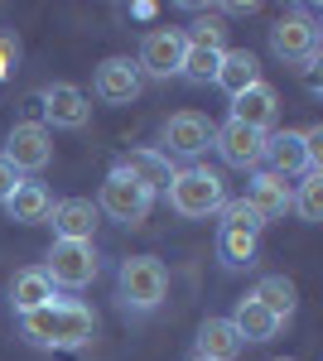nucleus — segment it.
<instances>
[{
	"instance_id": "nucleus-1",
	"label": "nucleus",
	"mask_w": 323,
	"mask_h": 361,
	"mask_svg": "<svg viewBox=\"0 0 323 361\" xmlns=\"http://www.w3.org/2000/svg\"><path fill=\"white\" fill-rule=\"evenodd\" d=\"M92 333H97V313L78 299H54L20 318V337L44 352H78L92 342Z\"/></svg>"
},
{
	"instance_id": "nucleus-2",
	"label": "nucleus",
	"mask_w": 323,
	"mask_h": 361,
	"mask_svg": "<svg viewBox=\"0 0 323 361\" xmlns=\"http://www.w3.org/2000/svg\"><path fill=\"white\" fill-rule=\"evenodd\" d=\"M164 193H169V207H174L179 217H193V222L227 207V183H222V173H213V169H203V164L179 169Z\"/></svg>"
},
{
	"instance_id": "nucleus-3",
	"label": "nucleus",
	"mask_w": 323,
	"mask_h": 361,
	"mask_svg": "<svg viewBox=\"0 0 323 361\" xmlns=\"http://www.w3.org/2000/svg\"><path fill=\"white\" fill-rule=\"evenodd\" d=\"M116 294H121V304H126V308L150 313V308L164 304V294H169V275H164V265L155 260V255H131V260H121Z\"/></svg>"
},
{
	"instance_id": "nucleus-4",
	"label": "nucleus",
	"mask_w": 323,
	"mask_h": 361,
	"mask_svg": "<svg viewBox=\"0 0 323 361\" xmlns=\"http://www.w3.org/2000/svg\"><path fill=\"white\" fill-rule=\"evenodd\" d=\"M97 270H102V260H97L92 241H54L49 265H44V275H49L54 289H87L97 279Z\"/></svg>"
},
{
	"instance_id": "nucleus-5",
	"label": "nucleus",
	"mask_w": 323,
	"mask_h": 361,
	"mask_svg": "<svg viewBox=\"0 0 323 361\" xmlns=\"http://www.w3.org/2000/svg\"><path fill=\"white\" fill-rule=\"evenodd\" d=\"M150 202H155V193H145L131 173L111 169L107 183H102V197H97V212H107L111 222H121V226H140L150 217Z\"/></svg>"
},
{
	"instance_id": "nucleus-6",
	"label": "nucleus",
	"mask_w": 323,
	"mask_h": 361,
	"mask_svg": "<svg viewBox=\"0 0 323 361\" xmlns=\"http://www.w3.org/2000/svg\"><path fill=\"white\" fill-rule=\"evenodd\" d=\"M0 154L15 164V173H39V169H49V159H54V135H49L44 121H15V130H10Z\"/></svg>"
},
{
	"instance_id": "nucleus-7",
	"label": "nucleus",
	"mask_w": 323,
	"mask_h": 361,
	"mask_svg": "<svg viewBox=\"0 0 323 361\" xmlns=\"http://www.w3.org/2000/svg\"><path fill=\"white\" fill-rule=\"evenodd\" d=\"M270 49L285 58V63L309 68V63H319V25L309 15H285L280 25L270 29Z\"/></svg>"
},
{
	"instance_id": "nucleus-8",
	"label": "nucleus",
	"mask_w": 323,
	"mask_h": 361,
	"mask_svg": "<svg viewBox=\"0 0 323 361\" xmlns=\"http://www.w3.org/2000/svg\"><path fill=\"white\" fill-rule=\"evenodd\" d=\"M213 121H208V116H198V111H179V116H169V121H164V159H169V154H179V159H198V154H203V149H208V145H213Z\"/></svg>"
},
{
	"instance_id": "nucleus-9",
	"label": "nucleus",
	"mask_w": 323,
	"mask_h": 361,
	"mask_svg": "<svg viewBox=\"0 0 323 361\" xmlns=\"http://www.w3.org/2000/svg\"><path fill=\"white\" fill-rule=\"evenodd\" d=\"M179 63H184V34H179V29L160 25V29H150V34L140 39V58H135L140 73H150V78H174Z\"/></svg>"
},
{
	"instance_id": "nucleus-10",
	"label": "nucleus",
	"mask_w": 323,
	"mask_h": 361,
	"mask_svg": "<svg viewBox=\"0 0 323 361\" xmlns=\"http://www.w3.org/2000/svg\"><path fill=\"white\" fill-rule=\"evenodd\" d=\"M39 102H44V121L54 130H82L92 121V106H87L82 87H73V82H49L39 92Z\"/></svg>"
},
{
	"instance_id": "nucleus-11",
	"label": "nucleus",
	"mask_w": 323,
	"mask_h": 361,
	"mask_svg": "<svg viewBox=\"0 0 323 361\" xmlns=\"http://www.w3.org/2000/svg\"><path fill=\"white\" fill-rule=\"evenodd\" d=\"M213 145H217V154H222V164H232V169H261V154H266V135L242 126V121L217 126Z\"/></svg>"
},
{
	"instance_id": "nucleus-12",
	"label": "nucleus",
	"mask_w": 323,
	"mask_h": 361,
	"mask_svg": "<svg viewBox=\"0 0 323 361\" xmlns=\"http://www.w3.org/2000/svg\"><path fill=\"white\" fill-rule=\"evenodd\" d=\"M261 164H270L266 173L290 178V173H309V154H304V130H270Z\"/></svg>"
},
{
	"instance_id": "nucleus-13",
	"label": "nucleus",
	"mask_w": 323,
	"mask_h": 361,
	"mask_svg": "<svg viewBox=\"0 0 323 361\" xmlns=\"http://www.w3.org/2000/svg\"><path fill=\"white\" fill-rule=\"evenodd\" d=\"M275 116H280V97H275L270 82H256V87H246L242 97H232V121H242V126L261 130V135H270Z\"/></svg>"
},
{
	"instance_id": "nucleus-14",
	"label": "nucleus",
	"mask_w": 323,
	"mask_h": 361,
	"mask_svg": "<svg viewBox=\"0 0 323 361\" xmlns=\"http://www.w3.org/2000/svg\"><path fill=\"white\" fill-rule=\"evenodd\" d=\"M97 97L111 102V106H131L135 97H140V68H135L131 58H107L97 68Z\"/></svg>"
},
{
	"instance_id": "nucleus-15",
	"label": "nucleus",
	"mask_w": 323,
	"mask_h": 361,
	"mask_svg": "<svg viewBox=\"0 0 323 361\" xmlns=\"http://www.w3.org/2000/svg\"><path fill=\"white\" fill-rule=\"evenodd\" d=\"M97 217H102V212H97V202H87V197H63V202H54V212H49L58 241H92Z\"/></svg>"
},
{
	"instance_id": "nucleus-16",
	"label": "nucleus",
	"mask_w": 323,
	"mask_h": 361,
	"mask_svg": "<svg viewBox=\"0 0 323 361\" xmlns=\"http://www.w3.org/2000/svg\"><path fill=\"white\" fill-rule=\"evenodd\" d=\"M116 169H121V173H131L145 193H160V188H169V183H174V173H179V169L169 164L160 149H131V154H126Z\"/></svg>"
},
{
	"instance_id": "nucleus-17",
	"label": "nucleus",
	"mask_w": 323,
	"mask_h": 361,
	"mask_svg": "<svg viewBox=\"0 0 323 361\" xmlns=\"http://www.w3.org/2000/svg\"><path fill=\"white\" fill-rule=\"evenodd\" d=\"M246 202H251V207L270 222V217H285V212L295 207V188H290L285 178H275V173L261 169V173L251 178V188H246Z\"/></svg>"
},
{
	"instance_id": "nucleus-18",
	"label": "nucleus",
	"mask_w": 323,
	"mask_h": 361,
	"mask_svg": "<svg viewBox=\"0 0 323 361\" xmlns=\"http://www.w3.org/2000/svg\"><path fill=\"white\" fill-rule=\"evenodd\" d=\"M242 347L246 342L232 328V318H203V328H198V357L203 361H237Z\"/></svg>"
},
{
	"instance_id": "nucleus-19",
	"label": "nucleus",
	"mask_w": 323,
	"mask_h": 361,
	"mask_svg": "<svg viewBox=\"0 0 323 361\" xmlns=\"http://www.w3.org/2000/svg\"><path fill=\"white\" fill-rule=\"evenodd\" d=\"M5 212H10V222H20V226L49 222L54 197H49V188H44V183H29V178H20V188L5 197Z\"/></svg>"
},
{
	"instance_id": "nucleus-20",
	"label": "nucleus",
	"mask_w": 323,
	"mask_h": 361,
	"mask_svg": "<svg viewBox=\"0 0 323 361\" xmlns=\"http://www.w3.org/2000/svg\"><path fill=\"white\" fill-rule=\"evenodd\" d=\"M227 97H242L246 87H256L261 82V63H256V54L251 49H227L222 54V68H217V78H213Z\"/></svg>"
},
{
	"instance_id": "nucleus-21",
	"label": "nucleus",
	"mask_w": 323,
	"mask_h": 361,
	"mask_svg": "<svg viewBox=\"0 0 323 361\" xmlns=\"http://www.w3.org/2000/svg\"><path fill=\"white\" fill-rule=\"evenodd\" d=\"M232 328L242 333V342H270V337L280 333L285 323H280V318H275L266 304H256V299L246 294L242 304H237V313H232Z\"/></svg>"
},
{
	"instance_id": "nucleus-22",
	"label": "nucleus",
	"mask_w": 323,
	"mask_h": 361,
	"mask_svg": "<svg viewBox=\"0 0 323 361\" xmlns=\"http://www.w3.org/2000/svg\"><path fill=\"white\" fill-rule=\"evenodd\" d=\"M10 304L20 308V318L34 313V308H44V304H54V284H49V275H44V270H20V275L10 279Z\"/></svg>"
},
{
	"instance_id": "nucleus-23",
	"label": "nucleus",
	"mask_w": 323,
	"mask_h": 361,
	"mask_svg": "<svg viewBox=\"0 0 323 361\" xmlns=\"http://www.w3.org/2000/svg\"><path fill=\"white\" fill-rule=\"evenodd\" d=\"M256 304H266L280 323H290V313H295V279H285V275H266L261 284H256V294H251Z\"/></svg>"
},
{
	"instance_id": "nucleus-24",
	"label": "nucleus",
	"mask_w": 323,
	"mask_h": 361,
	"mask_svg": "<svg viewBox=\"0 0 323 361\" xmlns=\"http://www.w3.org/2000/svg\"><path fill=\"white\" fill-rule=\"evenodd\" d=\"M222 54H227V49H198V44H184V63H179V73L193 78V82H213L217 68H222Z\"/></svg>"
},
{
	"instance_id": "nucleus-25",
	"label": "nucleus",
	"mask_w": 323,
	"mask_h": 361,
	"mask_svg": "<svg viewBox=\"0 0 323 361\" xmlns=\"http://www.w3.org/2000/svg\"><path fill=\"white\" fill-rule=\"evenodd\" d=\"M217 250H222V260H227L232 270H242V265L256 260V236H251V231H237V226H222Z\"/></svg>"
},
{
	"instance_id": "nucleus-26",
	"label": "nucleus",
	"mask_w": 323,
	"mask_h": 361,
	"mask_svg": "<svg viewBox=\"0 0 323 361\" xmlns=\"http://www.w3.org/2000/svg\"><path fill=\"white\" fill-rule=\"evenodd\" d=\"M295 212L304 222H319L323 217V173H304V183L295 193Z\"/></svg>"
},
{
	"instance_id": "nucleus-27",
	"label": "nucleus",
	"mask_w": 323,
	"mask_h": 361,
	"mask_svg": "<svg viewBox=\"0 0 323 361\" xmlns=\"http://www.w3.org/2000/svg\"><path fill=\"white\" fill-rule=\"evenodd\" d=\"M222 217H227L222 226H237V231H251V236H261V226H266V217H261V212H256L246 197L227 202V207H222Z\"/></svg>"
},
{
	"instance_id": "nucleus-28",
	"label": "nucleus",
	"mask_w": 323,
	"mask_h": 361,
	"mask_svg": "<svg viewBox=\"0 0 323 361\" xmlns=\"http://www.w3.org/2000/svg\"><path fill=\"white\" fill-rule=\"evenodd\" d=\"M184 44H198V49H227V29L217 20H198L193 34H184Z\"/></svg>"
},
{
	"instance_id": "nucleus-29",
	"label": "nucleus",
	"mask_w": 323,
	"mask_h": 361,
	"mask_svg": "<svg viewBox=\"0 0 323 361\" xmlns=\"http://www.w3.org/2000/svg\"><path fill=\"white\" fill-rule=\"evenodd\" d=\"M304 154H309V173H319V164H323V126H309V130H304Z\"/></svg>"
},
{
	"instance_id": "nucleus-30",
	"label": "nucleus",
	"mask_w": 323,
	"mask_h": 361,
	"mask_svg": "<svg viewBox=\"0 0 323 361\" xmlns=\"http://www.w3.org/2000/svg\"><path fill=\"white\" fill-rule=\"evenodd\" d=\"M15 58H20V44H15L10 34H0V82L10 78V68H15Z\"/></svg>"
},
{
	"instance_id": "nucleus-31",
	"label": "nucleus",
	"mask_w": 323,
	"mask_h": 361,
	"mask_svg": "<svg viewBox=\"0 0 323 361\" xmlns=\"http://www.w3.org/2000/svg\"><path fill=\"white\" fill-rule=\"evenodd\" d=\"M15 188H20V173H15V164L0 154V207H5V197L15 193Z\"/></svg>"
},
{
	"instance_id": "nucleus-32",
	"label": "nucleus",
	"mask_w": 323,
	"mask_h": 361,
	"mask_svg": "<svg viewBox=\"0 0 323 361\" xmlns=\"http://www.w3.org/2000/svg\"><path fill=\"white\" fill-rule=\"evenodd\" d=\"M193 361H203V357H193Z\"/></svg>"
},
{
	"instance_id": "nucleus-33",
	"label": "nucleus",
	"mask_w": 323,
	"mask_h": 361,
	"mask_svg": "<svg viewBox=\"0 0 323 361\" xmlns=\"http://www.w3.org/2000/svg\"><path fill=\"white\" fill-rule=\"evenodd\" d=\"M280 361H285V357H280Z\"/></svg>"
}]
</instances>
